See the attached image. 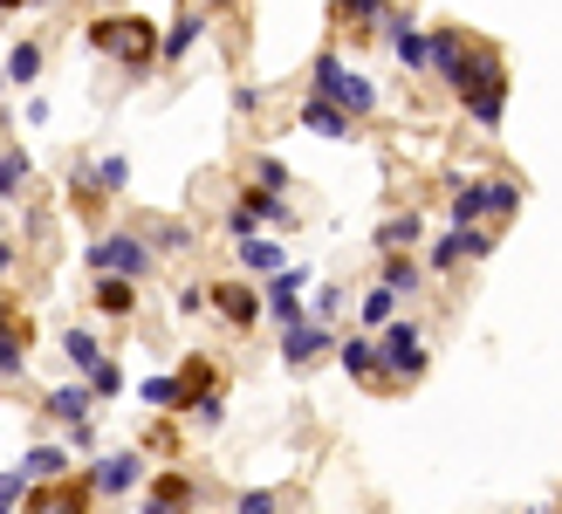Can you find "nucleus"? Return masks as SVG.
I'll return each mask as SVG.
<instances>
[{
  "mask_svg": "<svg viewBox=\"0 0 562 514\" xmlns=\"http://www.w3.org/2000/svg\"><path fill=\"white\" fill-rule=\"evenodd\" d=\"M316 90H323L336 110H344V118H363V110L378 103L371 82H363V76H344V63H336V55H323V63H316Z\"/></svg>",
  "mask_w": 562,
  "mask_h": 514,
  "instance_id": "f257e3e1",
  "label": "nucleus"
},
{
  "mask_svg": "<svg viewBox=\"0 0 562 514\" xmlns=\"http://www.w3.org/2000/svg\"><path fill=\"white\" fill-rule=\"evenodd\" d=\"M90 35H97L103 55H124V63H145V55H151V27L131 21V14H124V21H97Z\"/></svg>",
  "mask_w": 562,
  "mask_h": 514,
  "instance_id": "f03ea898",
  "label": "nucleus"
},
{
  "mask_svg": "<svg viewBox=\"0 0 562 514\" xmlns=\"http://www.w3.org/2000/svg\"><path fill=\"white\" fill-rule=\"evenodd\" d=\"M90 261L103 268V275H145V261H151V254H145V241H131V234H117V241H97V254H90Z\"/></svg>",
  "mask_w": 562,
  "mask_h": 514,
  "instance_id": "7ed1b4c3",
  "label": "nucleus"
},
{
  "mask_svg": "<svg viewBox=\"0 0 562 514\" xmlns=\"http://www.w3.org/2000/svg\"><path fill=\"white\" fill-rule=\"evenodd\" d=\"M515 186H473V192H460L453 199V220H473V213H515Z\"/></svg>",
  "mask_w": 562,
  "mask_h": 514,
  "instance_id": "20e7f679",
  "label": "nucleus"
},
{
  "mask_svg": "<svg viewBox=\"0 0 562 514\" xmlns=\"http://www.w3.org/2000/svg\"><path fill=\"white\" fill-rule=\"evenodd\" d=\"M137 473H145V467H137V452H110V460L97 467V488L103 494H124V488H137Z\"/></svg>",
  "mask_w": 562,
  "mask_h": 514,
  "instance_id": "39448f33",
  "label": "nucleus"
},
{
  "mask_svg": "<svg viewBox=\"0 0 562 514\" xmlns=\"http://www.w3.org/2000/svg\"><path fill=\"white\" fill-rule=\"evenodd\" d=\"M467 254H487V234H467V226H460V234H446V241H439L432 261H439V268H453V261H467Z\"/></svg>",
  "mask_w": 562,
  "mask_h": 514,
  "instance_id": "423d86ee",
  "label": "nucleus"
},
{
  "mask_svg": "<svg viewBox=\"0 0 562 514\" xmlns=\"http://www.w3.org/2000/svg\"><path fill=\"white\" fill-rule=\"evenodd\" d=\"M384 357L398 364V370H418V364H426V350H418L412 329H391V336H384Z\"/></svg>",
  "mask_w": 562,
  "mask_h": 514,
  "instance_id": "0eeeda50",
  "label": "nucleus"
},
{
  "mask_svg": "<svg viewBox=\"0 0 562 514\" xmlns=\"http://www.w3.org/2000/svg\"><path fill=\"white\" fill-rule=\"evenodd\" d=\"M302 124L316 131V137H344V131H350V118H344L336 103H308V118H302Z\"/></svg>",
  "mask_w": 562,
  "mask_h": 514,
  "instance_id": "6e6552de",
  "label": "nucleus"
},
{
  "mask_svg": "<svg viewBox=\"0 0 562 514\" xmlns=\"http://www.w3.org/2000/svg\"><path fill=\"white\" fill-rule=\"evenodd\" d=\"M35 69H42V48H27V42H21V48L8 55V69H0V76H8V82H35Z\"/></svg>",
  "mask_w": 562,
  "mask_h": 514,
  "instance_id": "1a4fd4ad",
  "label": "nucleus"
},
{
  "mask_svg": "<svg viewBox=\"0 0 562 514\" xmlns=\"http://www.w3.org/2000/svg\"><path fill=\"white\" fill-rule=\"evenodd\" d=\"M316 350H323V329H308V323H289V364L316 357Z\"/></svg>",
  "mask_w": 562,
  "mask_h": 514,
  "instance_id": "9d476101",
  "label": "nucleus"
},
{
  "mask_svg": "<svg viewBox=\"0 0 562 514\" xmlns=\"http://www.w3.org/2000/svg\"><path fill=\"white\" fill-rule=\"evenodd\" d=\"M213 302H220V316H234V323H255V295H247V289H220Z\"/></svg>",
  "mask_w": 562,
  "mask_h": 514,
  "instance_id": "9b49d317",
  "label": "nucleus"
},
{
  "mask_svg": "<svg viewBox=\"0 0 562 514\" xmlns=\"http://www.w3.org/2000/svg\"><path fill=\"white\" fill-rule=\"evenodd\" d=\"M240 261L255 268V275H274V268H281V247H268V241H247V247H240Z\"/></svg>",
  "mask_w": 562,
  "mask_h": 514,
  "instance_id": "f8f14e48",
  "label": "nucleus"
},
{
  "mask_svg": "<svg viewBox=\"0 0 562 514\" xmlns=\"http://www.w3.org/2000/svg\"><path fill=\"white\" fill-rule=\"evenodd\" d=\"M192 42H200V21H192V14H186V21H179V27H172V35H165L158 48H165V55H172V63H179V55H186Z\"/></svg>",
  "mask_w": 562,
  "mask_h": 514,
  "instance_id": "ddd939ff",
  "label": "nucleus"
},
{
  "mask_svg": "<svg viewBox=\"0 0 562 514\" xmlns=\"http://www.w3.org/2000/svg\"><path fill=\"white\" fill-rule=\"evenodd\" d=\"M27 514H82V501H76L69 488H48V494H42L35 507H27Z\"/></svg>",
  "mask_w": 562,
  "mask_h": 514,
  "instance_id": "4468645a",
  "label": "nucleus"
},
{
  "mask_svg": "<svg viewBox=\"0 0 562 514\" xmlns=\"http://www.w3.org/2000/svg\"><path fill=\"white\" fill-rule=\"evenodd\" d=\"M82 412H90V391H76V384L55 391V418H82Z\"/></svg>",
  "mask_w": 562,
  "mask_h": 514,
  "instance_id": "2eb2a0df",
  "label": "nucleus"
},
{
  "mask_svg": "<svg viewBox=\"0 0 562 514\" xmlns=\"http://www.w3.org/2000/svg\"><path fill=\"white\" fill-rule=\"evenodd\" d=\"M21 473H63V452H55V446H35V452H27V460H21Z\"/></svg>",
  "mask_w": 562,
  "mask_h": 514,
  "instance_id": "dca6fc26",
  "label": "nucleus"
},
{
  "mask_svg": "<svg viewBox=\"0 0 562 514\" xmlns=\"http://www.w3.org/2000/svg\"><path fill=\"white\" fill-rule=\"evenodd\" d=\"M63 350H69L82 370H90V364H97V336H90V329H69V336H63Z\"/></svg>",
  "mask_w": 562,
  "mask_h": 514,
  "instance_id": "f3484780",
  "label": "nucleus"
},
{
  "mask_svg": "<svg viewBox=\"0 0 562 514\" xmlns=\"http://www.w3.org/2000/svg\"><path fill=\"white\" fill-rule=\"evenodd\" d=\"M391 35H398V55H405V63H426V35H418V27H391Z\"/></svg>",
  "mask_w": 562,
  "mask_h": 514,
  "instance_id": "a211bd4d",
  "label": "nucleus"
},
{
  "mask_svg": "<svg viewBox=\"0 0 562 514\" xmlns=\"http://www.w3.org/2000/svg\"><path fill=\"white\" fill-rule=\"evenodd\" d=\"M131 309V281H103V316H124Z\"/></svg>",
  "mask_w": 562,
  "mask_h": 514,
  "instance_id": "6ab92c4d",
  "label": "nucleus"
},
{
  "mask_svg": "<svg viewBox=\"0 0 562 514\" xmlns=\"http://www.w3.org/2000/svg\"><path fill=\"white\" fill-rule=\"evenodd\" d=\"M344 364L357 370V378H371V364H378V350H371V343H344Z\"/></svg>",
  "mask_w": 562,
  "mask_h": 514,
  "instance_id": "aec40b11",
  "label": "nucleus"
},
{
  "mask_svg": "<svg viewBox=\"0 0 562 514\" xmlns=\"http://www.w3.org/2000/svg\"><path fill=\"white\" fill-rule=\"evenodd\" d=\"M0 370H21V336L0 323Z\"/></svg>",
  "mask_w": 562,
  "mask_h": 514,
  "instance_id": "412c9836",
  "label": "nucleus"
},
{
  "mask_svg": "<svg viewBox=\"0 0 562 514\" xmlns=\"http://www.w3.org/2000/svg\"><path fill=\"white\" fill-rule=\"evenodd\" d=\"M90 391H103V398H110V391H124V378H117L110 364H90Z\"/></svg>",
  "mask_w": 562,
  "mask_h": 514,
  "instance_id": "4be33fe9",
  "label": "nucleus"
},
{
  "mask_svg": "<svg viewBox=\"0 0 562 514\" xmlns=\"http://www.w3.org/2000/svg\"><path fill=\"white\" fill-rule=\"evenodd\" d=\"M21 488H27V473H21V467H14V473H0V507H14Z\"/></svg>",
  "mask_w": 562,
  "mask_h": 514,
  "instance_id": "5701e85b",
  "label": "nucleus"
},
{
  "mask_svg": "<svg viewBox=\"0 0 562 514\" xmlns=\"http://www.w3.org/2000/svg\"><path fill=\"white\" fill-rule=\"evenodd\" d=\"M21 179H27V165H21V158H0V192H14Z\"/></svg>",
  "mask_w": 562,
  "mask_h": 514,
  "instance_id": "b1692460",
  "label": "nucleus"
},
{
  "mask_svg": "<svg viewBox=\"0 0 562 514\" xmlns=\"http://www.w3.org/2000/svg\"><path fill=\"white\" fill-rule=\"evenodd\" d=\"M145 398H151V405H172L179 384H172V378H151V384H145Z\"/></svg>",
  "mask_w": 562,
  "mask_h": 514,
  "instance_id": "393cba45",
  "label": "nucleus"
},
{
  "mask_svg": "<svg viewBox=\"0 0 562 514\" xmlns=\"http://www.w3.org/2000/svg\"><path fill=\"white\" fill-rule=\"evenodd\" d=\"M363 316H371V323H391V289H378L371 302H363Z\"/></svg>",
  "mask_w": 562,
  "mask_h": 514,
  "instance_id": "a878e982",
  "label": "nucleus"
},
{
  "mask_svg": "<svg viewBox=\"0 0 562 514\" xmlns=\"http://www.w3.org/2000/svg\"><path fill=\"white\" fill-rule=\"evenodd\" d=\"M240 514H274V501H268V494H247V501H240Z\"/></svg>",
  "mask_w": 562,
  "mask_h": 514,
  "instance_id": "bb28decb",
  "label": "nucleus"
},
{
  "mask_svg": "<svg viewBox=\"0 0 562 514\" xmlns=\"http://www.w3.org/2000/svg\"><path fill=\"white\" fill-rule=\"evenodd\" d=\"M344 8H350V14H378V8H384V0H344Z\"/></svg>",
  "mask_w": 562,
  "mask_h": 514,
  "instance_id": "cd10ccee",
  "label": "nucleus"
},
{
  "mask_svg": "<svg viewBox=\"0 0 562 514\" xmlns=\"http://www.w3.org/2000/svg\"><path fill=\"white\" fill-rule=\"evenodd\" d=\"M8 261H14V247H8V241H0V268H8Z\"/></svg>",
  "mask_w": 562,
  "mask_h": 514,
  "instance_id": "c85d7f7f",
  "label": "nucleus"
},
{
  "mask_svg": "<svg viewBox=\"0 0 562 514\" xmlns=\"http://www.w3.org/2000/svg\"><path fill=\"white\" fill-rule=\"evenodd\" d=\"M0 8H21V0H0Z\"/></svg>",
  "mask_w": 562,
  "mask_h": 514,
  "instance_id": "c756f323",
  "label": "nucleus"
},
{
  "mask_svg": "<svg viewBox=\"0 0 562 514\" xmlns=\"http://www.w3.org/2000/svg\"><path fill=\"white\" fill-rule=\"evenodd\" d=\"M0 82H8V76H0Z\"/></svg>",
  "mask_w": 562,
  "mask_h": 514,
  "instance_id": "7c9ffc66",
  "label": "nucleus"
},
{
  "mask_svg": "<svg viewBox=\"0 0 562 514\" xmlns=\"http://www.w3.org/2000/svg\"><path fill=\"white\" fill-rule=\"evenodd\" d=\"M0 323H8V316H0Z\"/></svg>",
  "mask_w": 562,
  "mask_h": 514,
  "instance_id": "2f4dec72",
  "label": "nucleus"
}]
</instances>
